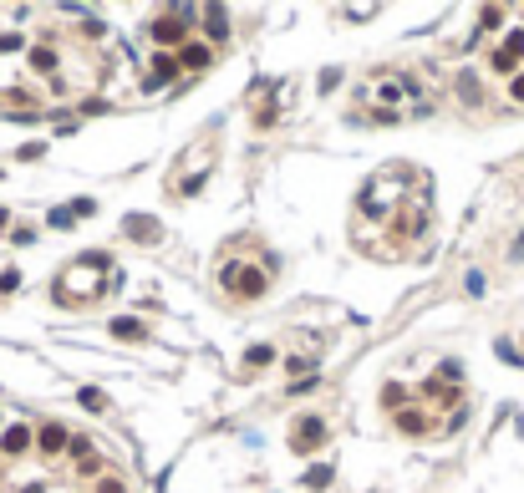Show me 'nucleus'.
<instances>
[{
    "label": "nucleus",
    "mask_w": 524,
    "mask_h": 493,
    "mask_svg": "<svg viewBox=\"0 0 524 493\" xmlns=\"http://www.w3.org/2000/svg\"><path fill=\"white\" fill-rule=\"evenodd\" d=\"M362 107H366V117H377V122H402L412 112H428L418 81H412L407 72H377V77H366Z\"/></svg>",
    "instance_id": "nucleus-1"
},
{
    "label": "nucleus",
    "mask_w": 524,
    "mask_h": 493,
    "mask_svg": "<svg viewBox=\"0 0 524 493\" xmlns=\"http://www.w3.org/2000/svg\"><path fill=\"white\" fill-rule=\"evenodd\" d=\"M113 270V260H107V254H82L77 265H67L61 270V280L51 285V295L61 300V305H92V300L102 295V275Z\"/></svg>",
    "instance_id": "nucleus-2"
},
{
    "label": "nucleus",
    "mask_w": 524,
    "mask_h": 493,
    "mask_svg": "<svg viewBox=\"0 0 524 493\" xmlns=\"http://www.w3.org/2000/svg\"><path fill=\"white\" fill-rule=\"evenodd\" d=\"M193 11H163V15H153V26H148V36H153V46H158V51H184L188 46V26H184V20H188Z\"/></svg>",
    "instance_id": "nucleus-3"
},
{
    "label": "nucleus",
    "mask_w": 524,
    "mask_h": 493,
    "mask_svg": "<svg viewBox=\"0 0 524 493\" xmlns=\"http://www.w3.org/2000/svg\"><path fill=\"white\" fill-rule=\"evenodd\" d=\"M219 285H224L234 300H255V295H265V275H260L255 265H239V260H229V265L219 270Z\"/></svg>",
    "instance_id": "nucleus-4"
},
{
    "label": "nucleus",
    "mask_w": 524,
    "mask_h": 493,
    "mask_svg": "<svg viewBox=\"0 0 524 493\" xmlns=\"http://www.w3.org/2000/svg\"><path fill=\"white\" fill-rule=\"evenodd\" d=\"M392 204H397V188H392V178L382 173V178H372L362 188V199H357V209H362V219H392Z\"/></svg>",
    "instance_id": "nucleus-5"
},
{
    "label": "nucleus",
    "mask_w": 524,
    "mask_h": 493,
    "mask_svg": "<svg viewBox=\"0 0 524 493\" xmlns=\"http://www.w3.org/2000/svg\"><path fill=\"white\" fill-rule=\"evenodd\" d=\"M519 56H524V31H509L504 46L489 56V67H494L499 77H519Z\"/></svg>",
    "instance_id": "nucleus-6"
},
{
    "label": "nucleus",
    "mask_w": 524,
    "mask_h": 493,
    "mask_svg": "<svg viewBox=\"0 0 524 493\" xmlns=\"http://www.w3.org/2000/svg\"><path fill=\"white\" fill-rule=\"evenodd\" d=\"M321 442H326V422L321 417H300L290 427V453H316Z\"/></svg>",
    "instance_id": "nucleus-7"
},
{
    "label": "nucleus",
    "mask_w": 524,
    "mask_h": 493,
    "mask_svg": "<svg viewBox=\"0 0 524 493\" xmlns=\"http://www.w3.org/2000/svg\"><path fill=\"white\" fill-rule=\"evenodd\" d=\"M36 453H41V458L72 453V427H61V422H46V427H36Z\"/></svg>",
    "instance_id": "nucleus-8"
},
{
    "label": "nucleus",
    "mask_w": 524,
    "mask_h": 493,
    "mask_svg": "<svg viewBox=\"0 0 524 493\" xmlns=\"http://www.w3.org/2000/svg\"><path fill=\"white\" fill-rule=\"evenodd\" d=\"M31 447H36V427H26V422L0 427V453L6 458H20V453H31Z\"/></svg>",
    "instance_id": "nucleus-9"
},
{
    "label": "nucleus",
    "mask_w": 524,
    "mask_h": 493,
    "mask_svg": "<svg viewBox=\"0 0 524 493\" xmlns=\"http://www.w3.org/2000/svg\"><path fill=\"white\" fill-rule=\"evenodd\" d=\"M122 234H127V239H138V244H158L163 224L153 219V213H127V219H122Z\"/></svg>",
    "instance_id": "nucleus-10"
},
{
    "label": "nucleus",
    "mask_w": 524,
    "mask_h": 493,
    "mask_svg": "<svg viewBox=\"0 0 524 493\" xmlns=\"http://www.w3.org/2000/svg\"><path fill=\"white\" fill-rule=\"evenodd\" d=\"M179 67H184V72H204V67H214V46H209V41H188V46L179 51Z\"/></svg>",
    "instance_id": "nucleus-11"
},
{
    "label": "nucleus",
    "mask_w": 524,
    "mask_h": 493,
    "mask_svg": "<svg viewBox=\"0 0 524 493\" xmlns=\"http://www.w3.org/2000/svg\"><path fill=\"white\" fill-rule=\"evenodd\" d=\"M173 72H179V51H158V56H153V72H148V81H143V87H148V92H158Z\"/></svg>",
    "instance_id": "nucleus-12"
},
{
    "label": "nucleus",
    "mask_w": 524,
    "mask_h": 493,
    "mask_svg": "<svg viewBox=\"0 0 524 493\" xmlns=\"http://www.w3.org/2000/svg\"><path fill=\"white\" fill-rule=\"evenodd\" d=\"M204 36L209 41H229V11L224 6H209L204 11Z\"/></svg>",
    "instance_id": "nucleus-13"
},
{
    "label": "nucleus",
    "mask_w": 524,
    "mask_h": 493,
    "mask_svg": "<svg viewBox=\"0 0 524 493\" xmlns=\"http://www.w3.org/2000/svg\"><path fill=\"white\" fill-rule=\"evenodd\" d=\"M26 67H31V77H51L56 72V51L51 46H31L26 51Z\"/></svg>",
    "instance_id": "nucleus-14"
},
{
    "label": "nucleus",
    "mask_w": 524,
    "mask_h": 493,
    "mask_svg": "<svg viewBox=\"0 0 524 493\" xmlns=\"http://www.w3.org/2000/svg\"><path fill=\"white\" fill-rule=\"evenodd\" d=\"M392 422H397V433H407V438H423V433H428V417L418 412V407H402Z\"/></svg>",
    "instance_id": "nucleus-15"
},
{
    "label": "nucleus",
    "mask_w": 524,
    "mask_h": 493,
    "mask_svg": "<svg viewBox=\"0 0 524 493\" xmlns=\"http://www.w3.org/2000/svg\"><path fill=\"white\" fill-rule=\"evenodd\" d=\"M113 336H117V341H143L148 326H143V320H133V315H117V320H113Z\"/></svg>",
    "instance_id": "nucleus-16"
},
{
    "label": "nucleus",
    "mask_w": 524,
    "mask_h": 493,
    "mask_svg": "<svg viewBox=\"0 0 524 493\" xmlns=\"http://www.w3.org/2000/svg\"><path fill=\"white\" fill-rule=\"evenodd\" d=\"M20 51H31L26 31H0V56H20Z\"/></svg>",
    "instance_id": "nucleus-17"
},
{
    "label": "nucleus",
    "mask_w": 524,
    "mask_h": 493,
    "mask_svg": "<svg viewBox=\"0 0 524 493\" xmlns=\"http://www.w3.org/2000/svg\"><path fill=\"white\" fill-rule=\"evenodd\" d=\"M275 361V346H250V356H245V372H265Z\"/></svg>",
    "instance_id": "nucleus-18"
},
{
    "label": "nucleus",
    "mask_w": 524,
    "mask_h": 493,
    "mask_svg": "<svg viewBox=\"0 0 524 493\" xmlns=\"http://www.w3.org/2000/svg\"><path fill=\"white\" fill-rule=\"evenodd\" d=\"M504 6H484V11H478V31H499V26H504Z\"/></svg>",
    "instance_id": "nucleus-19"
},
{
    "label": "nucleus",
    "mask_w": 524,
    "mask_h": 493,
    "mask_svg": "<svg viewBox=\"0 0 524 493\" xmlns=\"http://www.w3.org/2000/svg\"><path fill=\"white\" fill-rule=\"evenodd\" d=\"M382 402L392 407V412H402V402H407V387H397V381H387V387H382Z\"/></svg>",
    "instance_id": "nucleus-20"
},
{
    "label": "nucleus",
    "mask_w": 524,
    "mask_h": 493,
    "mask_svg": "<svg viewBox=\"0 0 524 493\" xmlns=\"http://www.w3.org/2000/svg\"><path fill=\"white\" fill-rule=\"evenodd\" d=\"M77 402L87 407V412H102V407H107V397H102V392H92V387H82V392H77Z\"/></svg>",
    "instance_id": "nucleus-21"
},
{
    "label": "nucleus",
    "mask_w": 524,
    "mask_h": 493,
    "mask_svg": "<svg viewBox=\"0 0 524 493\" xmlns=\"http://www.w3.org/2000/svg\"><path fill=\"white\" fill-rule=\"evenodd\" d=\"M11 290H20V270H15V265L0 275V295H11Z\"/></svg>",
    "instance_id": "nucleus-22"
},
{
    "label": "nucleus",
    "mask_w": 524,
    "mask_h": 493,
    "mask_svg": "<svg viewBox=\"0 0 524 493\" xmlns=\"http://www.w3.org/2000/svg\"><path fill=\"white\" fill-rule=\"evenodd\" d=\"M77 31H82V36H92V41H102V36H107V26H102V20H97V15H92V20H82V26H77Z\"/></svg>",
    "instance_id": "nucleus-23"
},
{
    "label": "nucleus",
    "mask_w": 524,
    "mask_h": 493,
    "mask_svg": "<svg viewBox=\"0 0 524 493\" xmlns=\"http://www.w3.org/2000/svg\"><path fill=\"white\" fill-rule=\"evenodd\" d=\"M326 478H331V468H311V473H305V483H311V488H326Z\"/></svg>",
    "instance_id": "nucleus-24"
},
{
    "label": "nucleus",
    "mask_w": 524,
    "mask_h": 493,
    "mask_svg": "<svg viewBox=\"0 0 524 493\" xmlns=\"http://www.w3.org/2000/svg\"><path fill=\"white\" fill-rule=\"evenodd\" d=\"M97 493H127L122 478H97Z\"/></svg>",
    "instance_id": "nucleus-25"
},
{
    "label": "nucleus",
    "mask_w": 524,
    "mask_h": 493,
    "mask_svg": "<svg viewBox=\"0 0 524 493\" xmlns=\"http://www.w3.org/2000/svg\"><path fill=\"white\" fill-rule=\"evenodd\" d=\"M509 102H524V72L509 77Z\"/></svg>",
    "instance_id": "nucleus-26"
},
{
    "label": "nucleus",
    "mask_w": 524,
    "mask_h": 493,
    "mask_svg": "<svg viewBox=\"0 0 524 493\" xmlns=\"http://www.w3.org/2000/svg\"><path fill=\"white\" fill-rule=\"evenodd\" d=\"M20 493H46V483H26V488H20Z\"/></svg>",
    "instance_id": "nucleus-27"
}]
</instances>
